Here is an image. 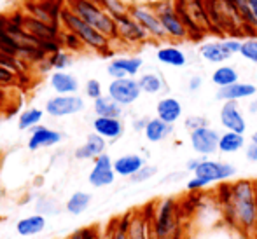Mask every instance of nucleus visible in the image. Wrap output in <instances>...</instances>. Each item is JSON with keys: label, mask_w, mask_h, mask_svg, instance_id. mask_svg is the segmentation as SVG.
I'll list each match as a JSON object with an SVG mask.
<instances>
[{"label": "nucleus", "mask_w": 257, "mask_h": 239, "mask_svg": "<svg viewBox=\"0 0 257 239\" xmlns=\"http://www.w3.org/2000/svg\"><path fill=\"white\" fill-rule=\"evenodd\" d=\"M247 2H248V6H250L252 13H254L255 20H257V0H247Z\"/></svg>", "instance_id": "47"}, {"label": "nucleus", "mask_w": 257, "mask_h": 239, "mask_svg": "<svg viewBox=\"0 0 257 239\" xmlns=\"http://www.w3.org/2000/svg\"><path fill=\"white\" fill-rule=\"evenodd\" d=\"M201 86H203V77L201 75H191L189 81H187V91L196 93L201 89Z\"/></svg>", "instance_id": "41"}, {"label": "nucleus", "mask_w": 257, "mask_h": 239, "mask_svg": "<svg viewBox=\"0 0 257 239\" xmlns=\"http://www.w3.org/2000/svg\"><path fill=\"white\" fill-rule=\"evenodd\" d=\"M156 173H158V168H156V166H149V164H146L142 169H140L139 173H137L135 176H132V178H130V180H132L133 183H142V182H147V180L153 178V176L156 175Z\"/></svg>", "instance_id": "36"}, {"label": "nucleus", "mask_w": 257, "mask_h": 239, "mask_svg": "<svg viewBox=\"0 0 257 239\" xmlns=\"http://www.w3.org/2000/svg\"><path fill=\"white\" fill-rule=\"evenodd\" d=\"M93 129L95 133H98L100 136H103L105 140H117L124 133V124L121 119L117 117H96L93 121Z\"/></svg>", "instance_id": "21"}, {"label": "nucleus", "mask_w": 257, "mask_h": 239, "mask_svg": "<svg viewBox=\"0 0 257 239\" xmlns=\"http://www.w3.org/2000/svg\"><path fill=\"white\" fill-rule=\"evenodd\" d=\"M201 159H203V157H193V159H189V161L186 162V171H189V173L196 171L198 166H200V162H201Z\"/></svg>", "instance_id": "42"}, {"label": "nucleus", "mask_w": 257, "mask_h": 239, "mask_svg": "<svg viewBox=\"0 0 257 239\" xmlns=\"http://www.w3.org/2000/svg\"><path fill=\"white\" fill-rule=\"evenodd\" d=\"M255 206H257V180H255Z\"/></svg>", "instance_id": "49"}, {"label": "nucleus", "mask_w": 257, "mask_h": 239, "mask_svg": "<svg viewBox=\"0 0 257 239\" xmlns=\"http://www.w3.org/2000/svg\"><path fill=\"white\" fill-rule=\"evenodd\" d=\"M114 20L115 25H117V37L124 39L130 44H144V42H147L149 34L130 13L114 16Z\"/></svg>", "instance_id": "10"}, {"label": "nucleus", "mask_w": 257, "mask_h": 239, "mask_svg": "<svg viewBox=\"0 0 257 239\" xmlns=\"http://www.w3.org/2000/svg\"><path fill=\"white\" fill-rule=\"evenodd\" d=\"M61 138H63V135L60 131L44 128V126H35L30 140H28V148L30 150H39V148L44 147H53V145L60 143Z\"/></svg>", "instance_id": "20"}, {"label": "nucleus", "mask_w": 257, "mask_h": 239, "mask_svg": "<svg viewBox=\"0 0 257 239\" xmlns=\"http://www.w3.org/2000/svg\"><path fill=\"white\" fill-rule=\"evenodd\" d=\"M51 63L54 65V67H58V68L65 67V65L68 63V58H67V54H61V53H58L56 56H54V60H51Z\"/></svg>", "instance_id": "43"}, {"label": "nucleus", "mask_w": 257, "mask_h": 239, "mask_svg": "<svg viewBox=\"0 0 257 239\" xmlns=\"http://www.w3.org/2000/svg\"><path fill=\"white\" fill-rule=\"evenodd\" d=\"M147 122H149V119L147 117H142V119H137L135 122H133V128H135V131H144L147 126Z\"/></svg>", "instance_id": "44"}, {"label": "nucleus", "mask_w": 257, "mask_h": 239, "mask_svg": "<svg viewBox=\"0 0 257 239\" xmlns=\"http://www.w3.org/2000/svg\"><path fill=\"white\" fill-rule=\"evenodd\" d=\"M88 180L93 187H96V189L108 187L114 183L115 171H114V161L110 159V155L102 154L95 159V166H93V169L89 171Z\"/></svg>", "instance_id": "12"}, {"label": "nucleus", "mask_w": 257, "mask_h": 239, "mask_svg": "<svg viewBox=\"0 0 257 239\" xmlns=\"http://www.w3.org/2000/svg\"><path fill=\"white\" fill-rule=\"evenodd\" d=\"M84 108V101L81 96L72 95H60L54 96L46 103V112L53 117H65V115H74Z\"/></svg>", "instance_id": "13"}, {"label": "nucleus", "mask_w": 257, "mask_h": 239, "mask_svg": "<svg viewBox=\"0 0 257 239\" xmlns=\"http://www.w3.org/2000/svg\"><path fill=\"white\" fill-rule=\"evenodd\" d=\"M257 95V86L252 82L238 81L234 84L227 86V88L217 89L215 98L219 101H241V100H250Z\"/></svg>", "instance_id": "15"}, {"label": "nucleus", "mask_w": 257, "mask_h": 239, "mask_svg": "<svg viewBox=\"0 0 257 239\" xmlns=\"http://www.w3.org/2000/svg\"><path fill=\"white\" fill-rule=\"evenodd\" d=\"M96 239H100V237H96Z\"/></svg>", "instance_id": "51"}, {"label": "nucleus", "mask_w": 257, "mask_h": 239, "mask_svg": "<svg viewBox=\"0 0 257 239\" xmlns=\"http://www.w3.org/2000/svg\"><path fill=\"white\" fill-rule=\"evenodd\" d=\"M219 122L226 131L241 133V135H245L248 126L238 101H224L219 110Z\"/></svg>", "instance_id": "11"}, {"label": "nucleus", "mask_w": 257, "mask_h": 239, "mask_svg": "<svg viewBox=\"0 0 257 239\" xmlns=\"http://www.w3.org/2000/svg\"><path fill=\"white\" fill-rule=\"evenodd\" d=\"M206 187H210V183L206 182V180L200 178V176H196V175H193V178H189L186 182V190L187 192H201V190H205Z\"/></svg>", "instance_id": "37"}, {"label": "nucleus", "mask_w": 257, "mask_h": 239, "mask_svg": "<svg viewBox=\"0 0 257 239\" xmlns=\"http://www.w3.org/2000/svg\"><path fill=\"white\" fill-rule=\"evenodd\" d=\"M247 140L245 135L241 133H234V131H224L220 133V140H219V154H236V152L243 150Z\"/></svg>", "instance_id": "26"}, {"label": "nucleus", "mask_w": 257, "mask_h": 239, "mask_svg": "<svg viewBox=\"0 0 257 239\" xmlns=\"http://www.w3.org/2000/svg\"><path fill=\"white\" fill-rule=\"evenodd\" d=\"M140 95H142V89H140L139 79H112V82L108 84V96L117 101L121 107L133 105L140 98Z\"/></svg>", "instance_id": "8"}, {"label": "nucleus", "mask_w": 257, "mask_h": 239, "mask_svg": "<svg viewBox=\"0 0 257 239\" xmlns=\"http://www.w3.org/2000/svg\"><path fill=\"white\" fill-rule=\"evenodd\" d=\"M156 60L161 65H165V67L182 68L187 65V54H186V51L182 48H179V46L166 44L156 51Z\"/></svg>", "instance_id": "19"}, {"label": "nucleus", "mask_w": 257, "mask_h": 239, "mask_svg": "<svg viewBox=\"0 0 257 239\" xmlns=\"http://www.w3.org/2000/svg\"><path fill=\"white\" fill-rule=\"evenodd\" d=\"M238 81H240V74H238L236 67H233V65H227V63L219 65L212 72V82L213 86H217V89L227 88V86L234 84Z\"/></svg>", "instance_id": "27"}, {"label": "nucleus", "mask_w": 257, "mask_h": 239, "mask_svg": "<svg viewBox=\"0 0 257 239\" xmlns=\"http://www.w3.org/2000/svg\"><path fill=\"white\" fill-rule=\"evenodd\" d=\"M144 67V60L139 56H124L115 58L108 63L107 74L112 79H124V77H135Z\"/></svg>", "instance_id": "14"}, {"label": "nucleus", "mask_w": 257, "mask_h": 239, "mask_svg": "<svg viewBox=\"0 0 257 239\" xmlns=\"http://www.w3.org/2000/svg\"><path fill=\"white\" fill-rule=\"evenodd\" d=\"M248 112L250 114H257V96H254V98H250V101H248Z\"/></svg>", "instance_id": "46"}, {"label": "nucleus", "mask_w": 257, "mask_h": 239, "mask_svg": "<svg viewBox=\"0 0 257 239\" xmlns=\"http://www.w3.org/2000/svg\"><path fill=\"white\" fill-rule=\"evenodd\" d=\"M42 119V110L39 108H30V110H25L23 114L20 115V129H28L34 128L35 124H39Z\"/></svg>", "instance_id": "33"}, {"label": "nucleus", "mask_w": 257, "mask_h": 239, "mask_svg": "<svg viewBox=\"0 0 257 239\" xmlns=\"http://www.w3.org/2000/svg\"><path fill=\"white\" fill-rule=\"evenodd\" d=\"M219 140L220 133L213 129L212 126H205V128L194 129L189 133L191 148L200 157H210V155L217 154L219 152Z\"/></svg>", "instance_id": "7"}, {"label": "nucleus", "mask_w": 257, "mask_h": 239, "mask_svg": "<svg viewBox=\"0 0 257 239\" xmlns=\"http://www.w3.org/2000/svg\"><path fill=\"white\" fill-rule=\"evenodd\" d=\"M146 164H147L146 159L140 154H126L114 161V171L117 176L132 178V176H135Z\"/></svg>", "instance_id": "18"}, {"label": "nucleus", "mask_w": 257, "mask_h": 239, "mask_svg": "<svg viewBox=\"0 0 257 239\" xmlns=\"http://www.w3.org/2000/svg\"><path fill=\"white\" fill-rule=\"evenodd\" d=\"M128 225H130V215L115 223V227L112 229L108 239H128Z\"/></svg>", "instance_id": "35"}, {"label": "nucleus", "mask_w": 257, "mask_h": 239, "mask_svg": "<svg viewBox=\"0 0 257 239\" xmlns=\"http://www.w3.org/2000/svg\"><path fill=\"white\" fill-rule=\"evenodd\" d=\"M240 56L248 63L257 65V37H247L241 41Z\"/></svg>", "instance_id": "32"}, {"label": "nucleus", "mask_w": 257, "mask_h": 239, "mask_svg": "<svg viewBox=\"0 0 257 239\" xmlns=\"http://www.w3.org/2000/svg\"><path fill=\"white\" fill-rule=\"evenodd\" d=\"M27 25H28V28H30V30H34L35 34H39V35H46V37L53 35V32L49 30V28H46L44 25L39 23V21H35V20H27Z\"/></svg>", "instance_id": "39"}, {"label": "nucleus", "mask_w": 257, "mask_h": 239, "mask_svg": "<svg viewBox=\"0 0 257 239\" xmlns=\"http://www.w3.org/2000/svg\"><path fill=\"white\" fill-rule=\"evenodd\" d=\"M86 96H89L93 101L102 98V84H100L96 79H91V81L86 82Z\"/></svg>", "instance_id": "38"}, {"label": "nucleus", "mask_w": 257, "mask_h": 239, "mask_svg": "<svg viewBox=\"0 0 257 239\" xmlns=\"http://www.w3.org/2000/svg\"><path fill=\"white\" fill-rule=\"evenodd\" d=\"M193 175L200 176V178L206 180V182L212 185V183H222L231 180L236 175V166L233 162L227 161H219V159H210L203 157L198 166V169Z\"/></svg>", "instance_id": "6"}, {"label": "nucleus", "mask_w": 257, "mask_h": 239, "mask_svg": "<svg viewBox=\"0 0 257 239\" xmlns=\"http://www.w3.org/2000/svg\"><path fill=\"white\" fill-rule=\"evenodd\" d=\"M172 133H173V124H168V122L161 121L159 117L149 119L146 129H144V136H146V140L151 143L165 142Z\"/></svg>", "instance_id": "22"}, {"label": "nucleus", "mask_w": 257, "mask_h": 239, "mask_svg": "<svg viewBox=\"0 0 257 239\" xmlns=\"http://www.w3.org/2000/svg\"><path fill=\"white\" fill-rule=\"evenodd\" d=\"M130 14L146 28L149 37H153L154 41H166V39H168V35H166L165 28H163V23H161V20H159L154 7L135 6L130 9Z\"/></svg>", "instance_id": "9"}, {"label": "nucleus", "mask_w": 257, "mask_h": 239, "mask_svg": "<svg viewBox=\"0 0 257 239\" xmlns=\"http://www.w3.org/2000/svg\"><path fill=\"white\" fill-rule=\"evenodd\" d=\"M250 140H252L254 143H257V131L254 133V135H252V138H250Z\"/></svg>", "instance_id": "48"}, {"label": "nucleus", "mask_w": 257, "mask_h": 239, "mask_svg": "<svg viewBox=\"0 0 257 239\" xmlns=\"http://www.w3.org/2000/svg\"><path fill=\"white\" fill-rule=\"evenodd\" d=\"M182 115H184V107L179 98L175 96H163L158 101V105H156V117L168 122V124L179 122L182 119Z\"/></svg>", "instance_id": "16"}, {"label": "nucleus", "mask_w": 257, "mask_h": 239, "mask_svg": "<svg viewBox=\"0 0 257 239\" xmlns=\"http://www.w3.org/2000/svg\"><path fill=\"white\" fill-rule=\"evenodd\" d=\"M91 204V194L88 192H74L67 201V211L70 215H82Z\"/></svg>", "instance_id": "31"}, {"label": "nucleus", "mask_w": 257, "mask_h": 239, "mask_svg": "<svg viewBox=\"0 0 257 239\" xmlns=\"http://www.w3.org/2000/svg\"><path fill=\"white\" fill-rule=\"evenodd\" d=\"M243 154H245V159H247L248 162H257V143H254L250 140V142L245 145Z\"/></svg>", "instance_id": "40"}, {"label": "nucleus", "mask_w": 257, "mask_h": 239, "mask_svg": "<svg viewBox=\"0 0 257 239\" xmlns=\"http://www.w3.org/2000/svg\"><path fill=\"white\" fill-rule=\"evenodd\" d=\"M46 229V218L42 215H32L27 218H21L16 223V230L20 236L23 237H32L41 234Z\"/></svg>", "instance_id": "28"}, {"label": "nucleus", "mask_w": 257, "mask_h": 239, "mask_svg": "<svg viewBox=\"0 0 257 239\" xmlns=\"http://www.w3.org/2000/svg\"><path fill=\"white\" fill-rule=\"evenodd\" d=\"M217 199L231 227L245 236L257 234L255 180L241 178L233 183L222 182L217 189Z\"/></svg>", "instance_id": "1"}, {"label": "nucleus", "mask_w": 257, "mask_h": 239, "mask_svg": "<svg viewBox=\"0 0 257 239\" xmlns=\"http://www.w3.org/2000/svg\"><path fill=\"white\" fill-rule=\"evenodd\" d=\"M151 232H153V227L144 213H135L130 216L128 239H153Z\"/></svg>", "instance_id": "25"}, {"label": "nucleus", "mask_w": 257, "mask_h": 239, "mask_svg": "<svg viewBox=\"0 0 257 239\" xmlns=\"http://www.w3.org/2000/svg\"><path fill=\"white\" fill-rule=\"evenodd\" d=\"M61 18H63V21L67 23L68 30L74 32L84 44L91 46V48H95V49H105L108 46V37H105L103 34L95 30L91 25H88L75 13H67V11H65V13H61Z\"/></svg>", "instance_id": "5"}, {"label": "nucleus", "mask_w": 257, "mask_h": 239, "mask_svg": "<svg viewBox=\"0 0 257 239\" xmlns=\"http://www.w3.org/2000/svg\"><path fill=\"white\" fill-rule=\"evenodd\" d=\"M51 86L58 95H74L79 89L77 79L70 74H65V72H56V74H53Z\"/></svg>", "instance_id": "29"}, {"label": "nucleus", "mask_w": 257, "mask_h": 239, "mask_svg": "<svg viewBox=\"0 0 257 239\" xmlns=\"http://www.w3.org/2000/svg\"><path fill=\"white\" fill-rule=\"evenodd\" d=\"M198 54H200L201 60H205L206 63L210 65H224L227 60H231V54L227 53V49L224 48L222 39L220 41H206L200 46L198 49Z\"/></svg>", "instance_id": "17"}, {"label": "nucleus", "mask_w": 257, "mask_h": 239, "mask_svg": "<svg viewBox=\"0 0 257 239\" xmlns=\"http://www.w3.org/2000/svg\"><path fill=\"white\" fill-rule=\"evenodd\" d=\"M105 147H107V142L103 136H100L98 133H93L86 138V143L75 150V157L82 159V161L84 159H96L98 155L105 154Z\"/></svg>", "instance_id": "23"}, {"label": "nucleus", "mask_w": 257, "mask_h": 239, "mask_svg": "<svg viewBox=\"0 0 257 239\" xmlns=\"http://www.w3.org/2000/svg\"><path fill=\"white\" fill-rule=\"evenodd\" d=\"M139 84L142 93L146 95H161L168 89L166 86V81L159 72H147V74H142L139 77Z\"/></svg>", "instance_id": "24"}, {"label": "nucleus", "mask_w": 257, "mask_h": 239, "mask_svg": "<svg viewBox=\"0 0 257 239\" xmlns=\"http://www.w3.org/2000/svg\"><path fill=\"white\" fill-rule=\"evenodd\" d=\"M13 81V74L7 72L6 68H0V82H9Z\"/></svg>", "instance_id": "45"}, {"label": "nucleus", "mask_w": 257, "mask_h": 239, "mask_svg": "<svg viewBox=\"0 0 257 239\" xmlns=\"http://www.w3.org/2000/svg\"><path fill=\"white\" fill-rule=\"evenodd\" d=\"M154 9H156V13H158L159 20H161L163 28H165L168 39L177 41V42L189 41L191 39L189 30H187L182 18H180L179 11H177L175 0H161V2L154 4Z\"/></svg>", "instance_id": "4"}, {"label": "nucleus", "mask_w": 257, "mask_h": 239, "mask_svg": "<svg viewBox=\"0 0 257 239\" xmlns=\"http://www.w3.org/2000/svg\"><path fill=\"white\" fill-rule=\"evenodd\" d=\"M205 126H210V121L205 117V115H187L186 121H184V128L187 131H194V129L205 128Z\"/></svg>", "instance_id": "34"}, {"label": "nucleus", "mask_w": 257, "mask_h": 239, "mask_svg": "<svg viewBox=\"0 0 257 239\" xmlns=\"http://www.w3.org/2000/svg\"><path fill=\"white\" fill-rule=\"evenodd\" d=\"M203 2L206 4V6H208V2H212V0H203Z\"/></svg>", "instance_id": "50"}, {"label": "nucleus", "mask_w": 257, "mask_h": 239, "mask_svg": "<svg viewBox=\"0 0 257 239\" xmlns=\"http://www.w3.org/2000/svg\"><path fill=\"white\" fill-rule=\"evenodd\" d=\"M95 114L98 117H117L121 119L122 107L110 96H102L95 100Z\"/></svg>", "instance_id": "30"}, {"label": "nucleus", "mask_w": 257, "mask_h": 239, "mask_svg": "<svg viewBox=\"0 0 257 239\" xmlns=\"http://www.w3.org/2000/svg\"><path fill=\"white\" fill-rule=\"evenodd\" d=\"M151 227H153V239H172L179 234L180 204L177 199L166 197L156 206Z\"/></svg>", "instance_id": "2"}, {"label": "nucleus", "mask_w": 257, "mask_h": 239, "mask_svg": "<svg viewBox=\"0 0 257 239\" xmlns=\"http://www.w3.org/2000/svg\"><path fill=\"white\" fill-rule=\"evenodd\" d=\"M74 13L88 25H91L95 30L103 34L105 37H117V25H115L114 16L107 14L95 4L88 0H74Z\"/></svg>", "instance_id": "3"}]
</instances>
